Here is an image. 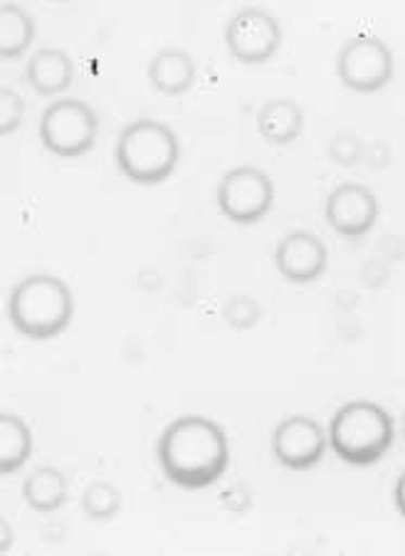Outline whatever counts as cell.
<instances>
[{
	"instance_id": "13",
	"label": "cell",
	"mask_w": 405,
	"mask_h": 556,
	"mask_svg": "<svg viewBox=\"0 0 405 556\" xmlns=\"http://www.w3.org/2000/svg\"><path fill=\"white\" fill-rule=\"evenodd\" d=\"M257 129L275 147H287L304 131V110L290 97L267 100L257 112Z\"/></svg>"
},
{
	"instance_id": "14",
	"label": "cell",
	"mask_w": 405,
	"mask_h": 556,
	"mask_svg": "<svg viewBox=\"0 0 405 556\" xmlns=\"http://www.w3.org/2000/svg\"><path fill=\"white\" fill-rule=\"evenodd\" d=\"M149 83L166 97H181L195 83V62L183 50H161L149 62Z\"/></svg>"
},
{
	"instance_id": "16",
	"label": "cell",
	"mask_w": 405,
	"mask_h": 556,
	"mask_svg": "<svg viewBox=\"0 0 405 556\" xmlns=\"http://www.w3.org/2000/svg\"><path fill=\"white\" fill-rule=\"evenodd\" d=\"M33 430L21 416L0 414V475H13L30 460Z\"/></svg>"
},
{
	"instance_id": "22",
	"label": "cell",
	"mask_w": 405,
	"mask_h": 556,
	"mask_svg": "<svg viewBox=\"0 0 405 556\" xmlns=\"http://www.w3.org/2000/svg\"><path fill=\"white\" fill-rule=\"evenodd\" d=\"M391 280V265L389 260L383 257H374L364 263L362 267V282L368 287V290H383Z\"/></svg>"
},
{
	"instance_id": "1",
	"label": "cell",
	"mask_w": 405,
	"mask_h": 556,
	"mask_svg": "<svg viewBox=\"0 0 405 556\" xmlns=\"http://www.w3.org/2000/svg\"><path fill=\"white\" fill-rule=\"evenodd\" d=\"M156 457L164 478L176 488L205 490L228 472L230 443L215 420L181 416L164 428Z\"/></svg>"
},
{
	"instance_id": "20",
	"label": "cell",
	"mask_w": 405,
	"mask_h": 556,
	"mask_svg": "<svg viewBox=\"0 0 405 556\" xmlns=\"http://www.w3.org/2000/svg\"><path fill=\"white\" fill-rule=\"evenodd\" d=\"M366 143L358 139L356 131H337L329 141V159L337 166H354L364 159Z\"/></svg>"
},
{
	"instance_id": "27",
	"label": "cell",
	"mask_w": 405,
	"mask_h": 556,
	"mask_svg": "<svg viewBox=\"0 0 405 556\" xmlns=\"http://www.w3.org/2000/svg\"><path fill=\"white\" fill-rule=\"evenodd\" d=\"M0 532H3V542H0V552H8L13 544V529L8 525V519H0Z\"/></svg>"
},
{
	"instance_id": "26",
	"label": "cell",
	"mask_w": 405,
	"mask_h": 556,
	"mask_svg": "<svg viewBox=\"0 0 405 556\" xmlns=\"http://www.w3.org/2000/svg\"><path fill=\"white\" fill-rule=\"evenodd\" d=\"M393 500H395V507H398L401 517L405 519V470L401 472L398 482H395V490H393Z\"/></svg>"
},
{
	"instance_id": "3",
	"label": "cell",
	"mask_w": 405,
	"mask_h": 556,
	"mask_svg": "<svg viewBox=\"0 0 405 556\" xmlns=\"http://www.w3.org/2000/svg\"><path fill=\"white\" fill-rule=\"evenodd\" d=\"M114 159L119 172L139 186H159L176 172L181 143L176 131L159 119H137L116 139Z\"/></svg>"
},
{
	"instance_id": "17",
	"label": "cell",
	"mask_w": 405,
	"mask_h": 556,
	"mask_svg": "<svg viewBox=\"0 0 405 556\" xmlns=\"http://www.w3.org/2000/svg\"><path fill=\"white\" fill-rule=\"evenodd\" d=\"M35 40V21L15 3L0 5V58L17 60Z\"/></svg>"
},
{
	"instance_id": "29",
	"label": "cell",
	"mask_w": 405,
	"mask_h": 556,
	"mask_svg": "<svg viewBox=\"0 0 405 556\" xmlns=\"http://www.w3.org/2000/svg\"><path fill=\"white\" fill-rule=\"evenodd\" d=\"M60 3H62V0H60Z\"/></svg>"
},
{
	"instance_id": "4",
	"label": "cell",
	"mask_w": 405,
	"mask_h": 556,
	"mask_svg": "<svg viewBox=\"0 0 405 556\" xmlns=\"http://www.w3.org/2000/svg\"><path fill=\"white\" fill-rule=\"evenodd\" d=\"M395 426L389 410L374 401H351L329 424V447L339 460L366 468L391 451Z\"/></svg>"
},
{
	"instance_id": "6",
	"label": "cell",
	"mask_w": 405,
	"mask_h": 556,
	"mask_svg": "<svg viewBox=\"0 0 405 556\" xmlns=\"http://www.w3.org/2000/svg\"><path fill=\"white\" fill-rule=\"evenodd\" d=\"M218 208L230 223L255 226L273 211L275 186L273 178L255 166H238L225 174L218 184Z\"/></svg>"
},
{
	"instance_id": "8",
	"label": "cell",
	"mask_w": 405,
	"mask_h": 556,
	"mask_svg": "<svg viewBox=\"0 0 405 556\" xmlns=\"http://www.w3.org/2000/svg\"><path fill=\"white\" fill-rule=\"evenodd\" d=\"M225 45L242 65H263L280 50L282 25L263 8H242L225 25Z\"/></svg>"
},
{
	"instance_id": "12",
	"label": "cell",
	"mask_w": 405,
	"mask_h": 556,
	"mask_svg": "<svg viewBox=\"0 0 405 556\" xmlns=\"http://www.w3.org/2000/svg\"><path fill=\"white\" fill-rule=\"evenodd\" d=\"M72 75V60L67 52L58 48L38 50L25 65V83H28L40 97H58L69 89Z\"/></svg>"
},
{
	"instance_id": "23",
	"label": "cell",
	"mask_w": 405,
	"mask_h": 556,
	"mask_svg": "<svg viewBox=\"0 0 405 556\" xmlns=\"http://www.w3.org/2000/svg\"><path fill=\"white\" fill-rule=\"evenodd\" d=\"M220 505L230 515H248L252 509V492L245 485H230L220 492Z\"/></svg>"
},
{
	"instance_id": "2",
	"label": "cell",
	"mask_w": 405,
	"mask_h": 556,
	"mask_svg": "<svg viewBox=\"0 0 405 556\" xmlns=\"http://www.w3.org/2000/svg\"><path fill=\"white\" fill-rule=\"evenodd\" d=\"M5 314L17 334L33 342H48L69 327L75 294L60 277L35 273L23 277L8 294Z\"/></svg>"
},
{
	"instance_id": "7",
	"label": "cell",
	"mask_w": 405,
	"mask_h": 556,
	"mask_svg": "<svg viewBox=\"0 0 405 556\" xmlns=\"http://www.w3.org/2000/svg\"><path fill=\"white\" fill-rule=\"evenodd\" d=\"M339 79L351 92L374 94L393 79V52L374 35H356L344 42L337 58Z\"/></svg>"
},
{
	"instance_id": "25",
	"label": "cell",
	"mask_w": 405,
	"mask_h": 556,
	"mask_svg": "<svg viewBox=\"0 0 405 556\" xmlns=\"http://www.w3.org/2000/svg\"><path fill=\"white\" fill-rule=\"evenodd\" d=\"M378 250H381L383 260L389 263H401L405 260V238L403 236H383L378 240Z\"/></svg>"
},
{
	"instance_id": "15",
	"label": "cell",
	"mask_w": 405,
	"mask_h": 556,
	"mask_svg": "<svg viewBox=\"0 0 405 556\" xmlns=\"http://www.w3.org/2000/svg\"><path fill=\"white\" fill-rule=\"evenodd\" d=\"M69 482L58 468H35L23 482V500L38 515H52L65 505Z\"/></svg>"
},
{
	"instance_id": "19",
	"label": "cell",
	"mask_w": 405,
	"mask_h": 556,
	"mask_svg": "<svg viewBox=\"0 0 405 556\" xmlns=\"http://www.w3.org/2000/svg\"><path fill=\"white\" fill-rule=\"evenodd\" d=\"M260 317H263V307H260V302L255 298H250V294H236V298H230L223 304L225 325L238 331L252 329L260 321Z\"/></svg>"
},
{
	"instance_id": "9",
	"label": "cell",
	"mask_w": 405,
	"mask_h": 556,
	"mask_svg": "<svg viewBox=\"0 0 405 556\" xmlns=\"http://www.w3.org/2000/svg\"><path fill=\"white\" fill-rule=\"evenodd\" d=\"M329 435L319 420L309 416H287L273 433V453L287 470H312L327 455Z\"/></svg>"
},
{
	"instance_id": "28",
	"label": "cell",
	"mask_w": 405,
	"mask_h": 556,
	"mask_svg": "<svg viewBox=\"0 0 405 556\" xmlns=\"http://www.w3.org/2000/svg\"><path fill=\"white\" fill-rule=\"evenodd\" d=\"M401 430H403V438H405V414H403V418H401Z\"/></svg>"
},
{
	"instance_id": "11",
	"label": "cell",
	"mask_w": 405,
	"mask_h": 556,
	"mask_svg": "<svg viewBox=\"0 0 405 556\" xmlns=\"http://www.w3.org/2000/svg\"><path fill=\"white\" fill-rule=\"evenodd\" d=\"M275 265L287 282L309 285L327 273L329 250L314 232L294 230L277 245Z\"/></svg>"
},
{
	"instance_id": "21",
	"label": "cell",
	"mask_w": 405,
	"mask_h": 556,
	"mask_svg": "<svg viewBox=\"0 0 405 556\" xmlns=\"http://www.w3.org/2000/svg\"><path fill=\"white\" fill-rule=\"evenodd\" d=\"M25 116V102L23 97L15 92V89L3 87L0 89V134L3 137H11L13 131L23 124Z\"/></svg>"
},
{
	"instance_id": "18",
	"label": "cell",
	"mask_w": 405,
	"mask_h": 556,
	"mask_svg": "<svg viewBox=\"0 0 405 556\" xmlns=\"http://www.w3.org/2000/svg\"><path fill=\"white\" fill-rule=\"evenodd\" d=\"M122 492L112 482L97 480L83 492V513L94 522H110L122 509Z\"/></svg>"
},
{
	"instance_id": "5",
	"label": "cell",
	"mask_w": 405,
	"mask_h": 556,
	"mask_svg": "<svg viewBox=\"0 0 405 556\" xmlns=\"http://www.w3.org/2000/svg\"><path fill=\"white\" fill-rule=\"evenodd\" d=\"M99 119L94 110L79 100H55L40 116L42 147L58 159H79L97 143Z\"/></svg>"
},
{
	"instance_id": "10",
	"label": "cell",
	"mask_w": 405,
	"mask_h": 556,
	"mask_svg": "<svg viewBox=\"0 0 405 556\" xmlns=\"http://www.w3.org/2000/svg\"><path fill=\"white\" fill-rule=\"evenodd\" d=\"M378 199L371 188L362 184H341L329 193L324 215L331 230L341 238L356 240L371 232L378 220Z\"/></svg>"
},
{
	"instance_id": "24",
	"label": "cell",
	"mask_w": 405,
	"mask_h": 556,
	"mask_svg": "<svg viewBox=\"0 0 405 556\" xmlns=\"http://www.w3.org/2000/svg\"><path fill=\"white\" fill-rule=\"evenodd\" d=\"M364 161L376 172L391 166V147L385 141H371L364 147Z\"/></svg>"
}]
</instances>
